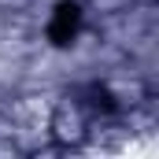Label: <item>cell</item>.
<instances>
[{"mask_svg":"<svg viewBox=\"0 0 159 159\" xmlns=\"http://www.w3.org/2000/svg\"><path fill=\"white\" fill-rule=\"evenodd\" d=\"M78 22H81L78 7H74V4H63V7L56 11V19H52V37L59 41V44H67V41L78 34Z\"/></svg>","mask_w":159,"mask_h":159,"instance_id":"6da1fadb","label":"cell"}]
</instances>
